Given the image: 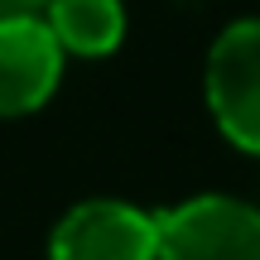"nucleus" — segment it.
<instances>
[{
	"mask_svg": "<svg viewBox=\"0 0 260 260\" xmlns=\"http://www.w3.org/2000/svg\"><path fill=\"white\" fill-rule=\"evenodd\" d=\"M48 29L63 53L106 58L125 39V10L121 0H48Z\"/></svg>",
	"mask_w": 260,
	"mask_h": 260,
	"instance_id": "obj_5",
	"label": "nucleus"
},
{
	"mask_svg": "<svg viewBox=\"0 0 260 260\" xmlns=\"http://www.w3.org/2000/svg\"><path fill=\"white\" fill-rule=\"evenodd\" d=\"M63 82V44L48 19L5 15L0 19V121L29 116Z\"/></svg>",
	"mask_w": 260,
	"mask_h": 260,
	"instance_id": "obj_4",
	"label": "nucleus"
},
{
	"mask_svg": "<svg viewBox=\"0 0 260 260\" xmlns=\"http://www.w3.org/2000/svg\"><path fill=\"white\" fill-rule=\"evenodd\" d=\"M53 260H159V217L116 198L77 203L48 241Z\"/></svg>",
	"mask_w": 260,
	"mask_h": 260,
	"instance_id": "obj_3",
	"label": "nucleus"
},
{
	"mask_svg": "<svg viewBox=\"0 0 260 260\" xmlns=\"http://www.w3.org/2000/svg\"><path fill=\"white\" fill-rule=\"evenodd\" d=\"M159 260H260V212L241 198H188L159 217Z\"/></svg>",
	"mask_w": 260,
	"mask_h": 260,
	"instance_id": "obj_2",
	"label": "nucleus"
},
{
	"mask_svg": "<svg viewBox=\"0 0 260 260\" xmlns=\"http://www.w3.org/2000/svg\"><path fill=\"white\" fill-rule=\"evenodd\" d=\"M207 111L236 149L260 154V19H236L207 53Z\"/></svg>",
	"mask_w": 260,
	"mask_h": 260,
	"instance_id": "obj_1",
	"label": "nucleus"
},
{
	"mask_svg": "<svg viewBox=\"0 0 260 260\" xmlns=\"http://www.w3.org/2000/svg\"><path fill=\"white\" fill-rule=\"evenodd\" d=\"M24 5H48V0H24Z\"/></svg>",
	"mask_w": 260,
	"mask_h": 260,
	"instance_id": "obj_6",
	"label": "nucleus"
}]
</instances>
